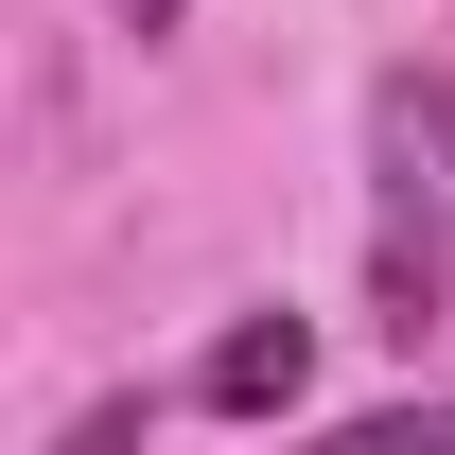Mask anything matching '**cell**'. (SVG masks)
Instances as JSON below:
<instances>
[{"mask_svg":"<svg viewBox=\"0 0 455 455\" xmlns=\"http://www.w3.org/2000/svg\"><path fill=\"white\" fill-rule=\"evenodd\" d=\"M140 18H175V0H140Z\"/></svg>","mask_w":455,"mask_h":455,"instance_id":"cell-3","label":"cell"},{"mask_svg":"<svg viewBox=\"0 0 455 455\" xmlns=\"http://www.w3.org/2000/svg\"><path fill=\"white\" fill-rule=\"evenodd\" d=\"M420 88H386V245H368V315H386L403 350L438 333V175H420Z\"/></svg>","mask_w":455,"mask_h":455,"instance_id":"cell-1","label":"cell"},{"mask_svg":"<svg viewBox=\"0 0 455 455\" xmlns=\"http://www.w3.org/2000/svg\"><path fill=\"white\" fill-rule=\"evenodd\" d=\"M298 386H315V333H298V315H245V333H211V368H193L211 420H281Z\"/></svg>","mask_w":455,"mask_h":455,"instance_id":"cell-2","label":"cell"}]
</instances>
